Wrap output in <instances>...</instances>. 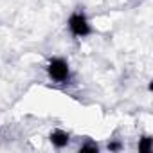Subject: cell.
Segmentation results:
<instances>
[{
	"mask_svg": "<svg viewBox=\"0 0 153 153\" xmlns=\"http://www.w3.org/2000/svg\"><path fill=\"white\" fill-rule=\"evenodd\" d=\"M67 27L74 38H87L94 33V27H92L87 13L83 11V7H76L70 13V16L67 18Z\"/></svg>",
	"mask_w": 153,
	"mask_h": 153,
	"instance_id": "obj_1",
	"label": "cell"
},
{
	"mask_svg": "<svg viewBox=\"0 0 153 153\" xmlns=\"http://www.w3.org/2000/svg\"><path fill=\"white\" fill-rule=\"evenodd\" d=\"M47 76L49 79L54 81V83H67L70 79V65L65 58L61 56H54L47 61Z\"/></svg>",
	"mask_w": 153,
	"mask_h": 153,
	"instance_id": "obj_2",
	"label": "cell"
},
{
	"mask_svg": "<svg viewBox=\"0 0 153 153\" xmlns=\"http://www.w3.org/2000/svg\"><path fill=\"white\" fill-rule=\"evenodd\" d=\"M49 142L56 148V149H63V148H67L68 146V142H70V133L68 131H65V130H52L51 133H49Z\"/></svg>",
	"mask_w": 153,
	"mask_h": 153,
	"instance_id": "obj_3",
	"label": "cell"
},
{
	"mask_svg": "<svg viewBox=\"0 0 153 153\" xmlns=\"http://www.w3.org/2000/svg\"><path fill=\"white\" fill-rule=\"evenodd\" d=\"M153 149V139L151 135H142L139 139V151L140 153H149Z\"/></svg>",
	"mask_w": 153,
	"mask_h": 153,
	"instance_id": "obj_4",
	"label": "cell"
},
{
	"mask_svg": "<svg viewBox=\"0 0 153 153\" xmlns=\"http://www.w3.org/2000/svg\"><path fill=\"white\" fill-rule=\"evenodd\" d=\"M79 151H83V153H85V151L97 153V151H99V146H97L96 142H92V140H87L85 144H81V146H79Z\"/></svg>",
	"mask_w": 153,
	"mask_h": 153,
	"instance_id": "obj_5",
	"label": "cell"
},
{
	"mask_svg": "<svg viewBox=\"0 0 153 153\" xmlns=\"http://www.w3.org/2000/svg\"><path fill=\"white\" fill-rule=\"evenodd\" d=\"M108 151H114V153H117V151H123L124 149V144L121 142V140H117V139H114V140H110L108 142Z\"/></svg>",
	"mask_w": 153,
	"mask_h": 153,
	"instance_id": "obj_6",
	"label": "cell"
}]
</instances>
